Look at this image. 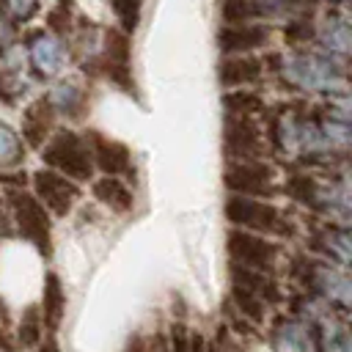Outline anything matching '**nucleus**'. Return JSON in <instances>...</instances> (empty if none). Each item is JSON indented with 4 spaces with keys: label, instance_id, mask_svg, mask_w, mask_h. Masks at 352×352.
I'll return each mask as SVG.
<instances>
[{
    "label": "nucleus",
    "instance_id": "2",
    "mask_svg": "<svg viewBox=\"0 0 352 352\" xmlns=\"http://www.w3.org/2000/svg\"><path fill=\"white\" fill-rule=\"evenodd\" d=\"M44 162L60 168L72 179H88L91 176V154L88 146L74 132H58V138L44 148Z\"/></svg>",
    "mask_w": 352,
    "mask_h": 352
},
{
    "label": "nucleus",
    "instance_id": "19",
    "mask_svg": "<svg viewBox=\"0 0 352 352\" xmlns=\"http://www.w3.org/2000/svg\"><path fill=\"white\" fill-rule=\"evenodd\" d=\"M148 352H170V349H168L165 336H154V341H151V349H148Z\"/></svg>",
    "mask_w": 352,
    "mask_h": 352
},
{
    "label": "nucleus",
    "instance_id": "10",
    "mask_svg": "<svg viewBox=\"0 0 352 352\" xmlns=\"http://www.w3.org/2000/svg\"><path fill=\"white\" fill-rule=\"evenodd\" d=\"M261 74V63L256 58H231L220 63V80L226 85H239V82H256Z\"/></svg>",
    "mask_w": 352,
    "mask_h": 352
},
{
    "label": "nucleus",
    "instance_id": "4",
    "mask_svg": "<svg viewBox=\"0 0 352 352\" xmlns=\"http://www.w3.org/2000/svg\"><path fill=\"white\" fill-rule=\"evenodd\" d=\"M228 253H231L236 267L264 272V270H272V264L278 258V245L264 242V239L245 234V231H231L228 234Z\"/></svg>",
    "mask_w": 352,
    "mask_h": 352
},
{
    "label": "nucleus",
    "instance_id": "7",
    "mask_svg": "<svg viewBox=\"0 0 352 352\" xmlns=\"http://www.w3.org/2000/svg\"><path fill=\"white\" fill-rule=\"evenodd\" d=\"M91 143H94V154H96V162L99 168L107 173V176H121V173H129L132 170V160H129V151L124 143L118 140H107L102 135H91Z\"/></svg>",
    "mask_w": 352,
    "mask_h": 352
},
{
    "label": "nucleus",
    "instance_id": "5",
    "mask_svg": "<svg viewBox=\"0 0 352 352\" xmlns=\"http://www.w3.org/2000/svg\"><path fill=\"white\" fill-rule=\"evenodd\" d=\"M272 170L261 162H236L226 170V184L234 190V192H242L245 195H272L275 192V182H272Z\"/></svg>",
    "mask_w": 352,
    "mask_h": 352
},
{
    "label": "nucleus",
    "instance_id": "14",
    "mask_svg": "<svg viewBox=\"0 0 352 352\" xmlns=\"http://www.w3.org/2000/svg\"><path fill=\"white\" fill-rule=\"evenodd\" d=\"M38 338H41V314L38 308H28L19 322V341L22 346H33L38 344Z\"/></svg>",
    "mask_w": 352,
    "mask_h": 352
},
{
    "label": "nucleus",
    "instance_id": "12",
    "mask_svg": "<svg viewBox=\"0 0 352 352\" xmlns=\"http://www.w3.org/2000/svg\"><path fill=\"white\" fill-rule=\"evenodd\" d=\"M63 305H66V297H63L58 275H47V286H44V322H47L50 330L58 327V322L63 316Z\"/></svg>",
    "mask_w": 352,
    "mask_h": 352
},
{
    "label": "nucleus",
    "instance_id": "8",
    "mask_svg": "<svg viewBox=\"0 0 352 352\" xmlns=\"http://www.w3.org/2000/svg\"><path fill=\"white\" fill-rule=\"evenodd\" d=\"M267 36H270V30L261 25H226L217 33V41H220L223 52H242V50L261 47L267 41Z\"/></svg>",
    "mask_w": 352,
    "mask_h": 352
},
{
    "label": "nucleus",
    "instance_id": "21",
    "mask_svg": "<svg viewBox=\"0 0 352 352\" xmlns=\"http://www.w3.org/2000/svg\"><path fill=\"white\" fill-rule=\"evenodd\" d=\"M129 352H143V349H140V341H135V346H132Z\"/></svg>",
    "mask_w": 352,
    "mask_h": 352
},
{
    "label": "nucleus",
    "instance_id": "17",
    "mask_svg": "<svg viewBox=\"0 0 352 352\" xmlns=\"http://www.w3.org/2000/svg\"><path fill=\"white\" fill-rule=\"evenodd\" d=\"M113 8L126 30H135L138 25V0H113Z\"/></svg>",
    "mask_w": 352,
    "mask_h": 352
},
{
    "label": "nucleus",
    "instance_id": "9",
    "mask_svg": "<svg viewBox=\"0 0 352 352\" xmlns=\"http://www.w3.org/2000/svg\"><path fill=\"white\" fill-rule=\"evenodd\" d=\"M94 195L104 206H110L113 212H129L132 209V192L116 176H104V179L94 182Z\"/></svg>",
    "mask_w": 352,
    "mask_h": 352
},
{
    "label": "nucleus",
    "instance_id": "11",
    "mask_svg": "<svg viewBox=\"0 0 352 352\" xmlns=\"http://www.w3.org/2000/svg\"><path fill=\"white\" fill-rule=\"evenodd\" d=\"M226 140H228V148H231L234 154H242V157L256 154V151H258V143H261V138H258V132H256V126H253L250 121H239V124L228 121V135H226Z\"/></svg>",
    "mask_w": 352,
    "mask_h": 352
},
{
    "label": "nucleus",
    "instance_id": "3",
    "mask_svg": "<svg viewBox=\"0 0 352 352\" xmlns=\"http://www.w3.org/2000/svg\"><path fill=\"white\" fill-rule=\"evenodd\" d=\"M11 204H14V217H16L19 234L25 239H30L38 250L50 253V220H47L44 206L28 192H14Z\"/></svg>",
    "mask_w": 352,
    "mask_h": 352
},
{
    "label": "nucleus",
    "instance_id": "13",
    "mask_svg": "<svg viewBox=\"0 0 352 352\" xmlns=\"http://www.w3.org/2000/svg\"><path fill=\"white\" fill-rule=\"evenodd\" d=\"M234 302L239 305V311L250 319V322H261L264 319V300H258L253 292L242 289V286H234Z\"/></svg>",
    "mask_w": 352,
    "mask_h": 352
},
{
    "label": "nucleus",
    "instance_id": "20",
    "mask_svg": "<svg viewBox=\"0 0 352 352\" xmlns=\"http://www.w3.org/2000/svg\"><path fill=\"white\" fill-rule=\"evenodd\" d=\"M38 352H58V346H55V344H47V346H41Z\"/></svg>",
    "mask_w": 352,
    "mask_h": 352
},
{
    "label": "nucleus",
    "instance_id": "15",
    "mask_svg": "<svg viewBox=\"0 0 352 352\" xmlns=\"http://www.w3.org/2000/svg\"><path fill=\"white\" fill-rule=\"evenodd\" d=\"M250 16H256V8L250 6V0H226L223 3V19L228 25H239Z\"/></svg>",
    "mask_w": 352,
    "mask_h": 352
},
{
    "label": "nucleus",
    "instance_id": "6",
    "mask_svg": "<svg viewBox=\"0 0 352 352\" xmlns=\"http://www.w3.org/2000/svg\"><path fill=\"white\" fill-rule=\"evenodd\" d=\"M33 184H36V192H38V204L50 206L55 214H66L72 206H74V198L80 195V190L66 182L63 176L52 173V170H38L33 173Z\"/></svg>",
    "mask_w": 352,
    "mask_h": 352
},
{
    "label": "nucleus",
    "instance_id": "1",
    "mask_svg": "<svg viewBox=\"0 0 352 352\" xmlns=\"http://www.w3.org/2000/svg\"><path fill=\"white\" fill-rule=\"evenodd\" d=\"M226 217L236 226H245V228H253V231H264V234H286V223L280 217V212L272 206V204H264V201H253V198H242V195H234L228 198L226 204Z\"/></svg>",
    "mask_w": 352,
    "mask_h": 352
},
{
    "label": "nucleus",
    "instance_id": "16",
    "mask_svg": "<svg viewBox=\"0 0 352 352\" xmlns=\"http://www.w3.org/2000/svg\"><path fill=\"white\" fill-rule=\"evenodd\" d=\"M226 107L234 110V113H253V110H261V99L256 94H231L226 96Z\"/></svg>",
    "mask_w": 352,
    "mask_h": 352
},
{
    "label": "nucleus",
    "instance_id": "18",
    "mask_svg": "<svg viewBox=\"0 0 352 352\" xmlns=\"http://www.w3.org/2000/svg\"><path fill=\"white\" fill-rule=\"evenodd\" d=\"M170 352H190V344H187V330L184 324H173L170 327Z\"/></svg>",
    "mask_w": 352,
    "mask_h": 352
}]
</instances>
